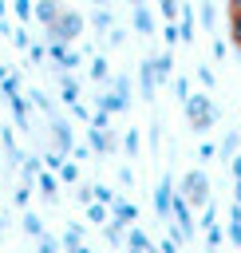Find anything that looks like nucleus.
Returning a JSON list of instances; mask_svg holds the SVG:
<instances>
[{
    "label": "nucleus",
    "mask_w": 241,
    "mask_h": 253,
    "mask_svg": "<svg viewBox=\"0 0 241 253\" xmlns=\"http://www.w3.org/2000/svg\"><path fill=\"white\" fill-rule=\"evenodd\" d=\"M225 32H229V43H233V51L241 55V0H233V4L225 8Z\"/></svg>",
    "instance_id": "nucleus-1"
}]
</instances>
